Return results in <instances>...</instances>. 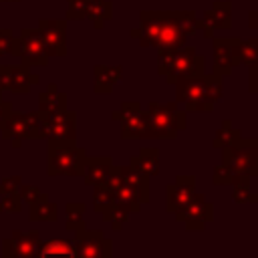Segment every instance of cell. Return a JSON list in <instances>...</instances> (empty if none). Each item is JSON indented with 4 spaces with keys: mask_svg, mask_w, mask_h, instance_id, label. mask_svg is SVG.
<instances>
[{
    "mask_svg": "<svg viewBox=\"0 0 258 258\" xmlns=\"http://www.w3.org/2000/svg\"><path fill=\"white\" fill-rule=\"evenodd\" d=\"M115 202H123L131 212H141V206L149 202V175L131 171L129 165H113L107 179Z\"/></svg>",
    "mask_w": 258,
    "mask_h": 258,
    "instance_id": "obj_3",
    "label": "cell"
},
{
    "mask_svg": "<svg viewBox=\"0 0 258 258\" xmlns=\"http://www.w3.org/2000/svg\"><path fill=\"white\" fill-rule=\"evenodd\" d=\"M10 103H6V101H0V129H2V125H4V121L8 119V115H10Z\"/></svg>",
    "mask_w": 258,
    "mask_h": 258,
    "instance_id": "obj_40",
    "label": "cell"
},
{
    "mask_svg": "<svg viewBox=\"0 0 258 258\" xmlns=\"http://www.w3.org/2000/svg\"><path fill=\"white\" fill-rule=\"evenodd\" d=\"M42 137L48 141H75L77 139V115L73 111L60 109L50 113H40Z\"/></svg>",
    "mask_w": 258,
    "mask_h": 258,
    "instance_id": "obj_10",
    "label": "cell"
},
{
    "mask_svg": "<svg viewBox=\"0 0 258 258\" xmlns=\"http://www.w3.org/2000/svg\"><path fill=\"white\" fill-rule=\"evenodd\" d=\"M240 64H258V38L240 40Z\"/></svg>",
    "mask_w": 258,
    "mask_h": 258,
    "instance_id": "obj_31",
    "label": "cell"
},
{
    "mask_svg": "<svg viewBox=\"0 0 258 258\" xmlns=\"http://www.w3.org/2000/svg\"><path fill=\"white\" fill-rule=\"evenodd\" d=\"M248 24L252 30H258V10H250L248 12Z\"/></svg>",
    "mask_w": 258,
    "mask_h": 258,
    "instance_id": "obj_41",
    "label": "cell"
},
{
    "mask_svg": "<svg viewBox=\"0 0 258 258\" xmlns=\"http://www.w3.org/2000/svg\"><path fill=\"white\" fill-rule=\"evenodd\" d=\"M206 58L196 52L191 46H177L157 50V73L165 77L167 83H177L179 79L198 77L204 73Z\"/></svg>",
    "mask_w": 258,
    "mask_h": 258,
    "instance_id": "obj_4",
    "label": "cell"
},
{
    "mask_svg": "<svg viewBox=\"0 0 258 258\" xmlns=\"http://www.w3.org/2000/svg\"><path fill=\"white\" fill-rule=\"evenodd\" d=\"M139 20V46L157 50L183 46L187 36L202 30V20L196 10H141Z\"/></svg>",
    "mask_w": 258,
    "mask_h": 258,
    "instance_id": "obj_1",
    "label": "cell"
},
{
    "mask_svg": "<svg viewBox=\"0 0 258 258\" xmlns=\"http://www.w3.org/2000/svg\"><path fill=\"white\" fill-rule=\"evenodd\" d=\"M93 187H95V191H93V208H95V212L103 214L109 206H113L115 196H113L111 187L107 185V181H105V183H97V185H93Z\"/></svg>",
    "mask_w": 258,
    "mask_h": 258,
    "instance_id": "obj_30",
    "label": "cell"
},
{
    "mask_svg": "<svg viewBox=\"0 0 258 258\" xmlns=\"http://www.w3.org/2000/svg\"><path fill=\"white\" fill-rule=\"evenodd\" d=\"M145 121H147L149 139H173L187 125L185 111H179L175 103H157V101L147 103Z\"/></svg>",
    "mask_w": 258,
    "mask_h": 258,
    "instance_id": "obj_5",
    "label": "cell"
},
{
    "mask_svg": "<svg viewBox=\"0 0 258 258\" xmlns=\"http://www.w3.org/2000/svg\"><path fill=\"white\" fill-rule=\"evenodd\" d=\"M38 30L44 38L48 56H64L67 54V22L64 20H40Z\"/></svg>",
    "mask_w": 258,
    "mask_h": 258,
    "instance_id": "obj_15",
    "label": "cell"
},
{
    "mask_svg": "<svg viewBox=\"0 0 258 258\" xmlns=\"http://www.w3.org/2000/svg\"><path fill=\"white\" fill-rule=\"evenodd\" d=\"M20 177L18 175H14V177H10V179H4L2 183H0V194H18V187H20Z\"/></svg>",
    "mask_w": 258,
    "mask_h": 258,
    "instance_id": "obj_38",
    "label": "cell"
},
{
    "mask_svg": "<svg viewBox=\"0 0 258 258\" xmlns=\"http://www.w3.org/2000/svg\"><path fill=\"white\" fill-rule=\"evenodd\" d=\"M67 109V95L56 89V85H50L42 95H38V113H50Z\"/></svg>",
    "mask_w": 258,
    "mask_h": 258,
    "instance_id": "obj_23",
    "label": "cell"
},
{
    "mask_svg": "<svg viewBox=\"0 0 258 258\" xmlns=\"http://www.w3.org/2000/svg\"><path fill=\"white\" fill-rule=\"evenodd\" d=\"M75 254L77 256H89V258H109L113 254L111 240L105 238L101 230H79L75 232Z\"/></svg>",
    "mask_w": 258,
    "mask_h": 258,
    "instance_id": "obj_13",
    "label": "cell"
},
{
    "mask_svg": "<svg viewBox=\"0 0 258 258\" xmlns=\"http://www.w3.org/2000/svg\"><path fill=\"white\" fill-rule=\"evenodd\" d=\"M4 200L0 202L2 212H20V196L18 194H2Z\"/></svg>",
    "mask_w": 258,
    "mask_h": 258,
    "instance_id": "obj_36",
    "label": "cell"
},
{
    "mask_svg": "<svg viewBox=\"0 0 258 258\" xmlns=\"http://www.w3.org/2000/svg\"><path fill=\"white\" fill-rule=\"evenodd\" d=\"M2 85L8 87L12 93H28L30 85L38 83V77L30 73V67L20 62L14 67H0Z\"/></svg>",
    "mask_w": 258,
    "mask_h": 258,
    "instance_id": "obj_17",
    "label": "cell"
},
{
    "mask_svg": "<svg viewBox=\"0 0 258 258\" xmlns=\"http://www.w3.org/2000/svg\"><path fill=\"white\" fill-rule=\"evenodd\" d=\"M93 73H95V85H93L95 93L107 95V93H111L113 87L121 81V77H123V67H119V64H117V67L97 64V67L93 69Z\"/></svg>",
    "mask_w": 258,
    "mask_h": 258,
    "instance_id": "obj_21",
    "label": "cell"
},
{
    "mask_svg": "<svg viewBox=\"0 0 258 258\" xmlns=\"http://www.w3.org/2000/svg\"><path fill=\"white\" fill-rule=\"evenodd\" d=\"M113 169V159L111 157H85L83 163V171L81 177L87 185H97V183H105L111 175Z\"/></svg>",
    "mask_w": 258,
    "mask_h": 258,
    "instance_id": "obj_19",
    "label": "cell"
},
{
    "mask_svg": "<svg viewBox=\"0 0 258 258\" xmlns=\"http://www.w3.org/2000/svg\"><path fill=\"white\" fill-rule=\"evenodd\" d=\"M214 40V73L220 77H228L234 67L240 64V40L238 36H224Z\"/></svg>",
    "mask_w": 258,
    "mask_h": 258,
    "instance_id": "obj_12",
    "label": "cell"
},
{
    "mask_svg": "<svg viewBox=\"0 0 258 258\" xmlns=\"http://www.w3.org/2000/svg\"><path fill=\"white\" fill-rule=\"evenodd\" d=\"M222 163L234 173L258 175V139H238L234 145L222 147Z\"/></svg>",
    "mask_w": 258,
    "mask_h": 258,
    "instance_id": "obj_7",
    "label": "cell"
},
{
    "mask_svg": "<svg viewBox=\"0 0 258 258\" xmlns=\"http://www.w3.org/2000/svg\"><path fill=\"white\" fill-rule=\"evenodd\" d=\"M10 54L18 56L20 62L32 67V64H48V52H46V44L44 38L40 34L38 28H24L22 34L18 38L12 40V50Z\"/></svg>",
    "mask_w": 258,
    "mask_h": 258,
    "instance_id": "obj_8",
    "label": "cell"
},
{
    "mask_svg": "<svg viewBox=\"0 0 258 258\" xmlns=\"http://www.w3.org/2000/svg\"><path fill=\"white\" fill-rule=\"evenodd\" d=\"M12 40H14V36L10 34V30L0 28V56L10 54V50H12Z\"/></svg>",
    "mask_w": 258,
    "mask_h": 258,
    "instance_id": "obj_37",
    "label": "cell"
},
{
    "mask_svg": "<svg viewBox=\"0 0 258 258\" xmlns=\"http://www.w3.org/2000/svg\"><path fill=\"white\" fill-rule=\"evenodd\" d=\"M0 2H8V0H0ZM10 2H16V0H10Z\"/></svg>",
    "mask_w": 258,
    "mask_h": 258,
    "instance_id": "obj_42",
    "label": "cell"
},
{
    "mask_svg": "<svg viewBox=\"0 0 258 258\" xmlns=\"http://www.w3.org/2000/svg\"><path fill=\"white\" fill-rule=\"evenodd\" d=\"M121 137L123 139H149L143 109H139V111L121 119Z\"/></svg>",
    "mask_w": 258,
    "mask_h": 258,
    "instance_id": "obj_22",
    "label": "cell"
},
{
    "mask_svg": "<svg viewBox=\"0 0 258 258\" xmlns=\"http://www.w3.org/2000/svg\"><path fill=\"white\" fill-rule=\"evenodd\" d=\"M240 137H242V135H240V131L232 125V121H230V119H224V121H222V127L216 131V135H214V139H212V145H214L216 149H222V147L234 145Z\"/></svg>",
    "mask_w": 258,
    "mask_h": 258,
    "instance_id": "obj_25",
    "label": "cell"
},
{
    "mask_svg": "<svg viewBox=\"0 0 258 258\" xmlns=\"http://www.w3.org/2000/svg\"><path fill=\"white\" fill-rule=\"evenodd\" d=\"M89 18L93 20L95 28H103L105 22L113 18V6H111V2H107V0H91Z\"/></svg>",
    "mask_w": 258,
    "mask_h": 258,
    "instance_id": "obj_27",
    "label": "cell"
},
{
    "mask_svg": "<svg viewBox=\"0 0 258 258\" xmlns=\"http://www.w3.org/2000/svg\"><path fill=\"white\" fill-rule=\"evenodd\" d=\"M18 196H20V200H26L28 204H36V202L46 200V196L38 187H34V185H22V183L18 187Z\"/></svg>",
    "mask_w": 258,
    "mask_h": 258,
    "instance_id": "obj_34",
    "label": "cell"
},
{
    "mask_svg": "<svg viewBox=\"0 0 258 258\" xmlns=\"http://www.w3.org/2000/svg\"><path fill=\"white\" fill-rule=\"evenodd\" d=\"M196 194V177L194 175H177L173 183L165 187V210L169 214H175L181 210L187 200Z\"/></svg>",
    "mask_w": 258,
    "mask_h": 258,
    "instance_id": "obj_16",
    "label": "cell"
},
{
    "mask_svg": "<svg viewBox=\"0 0 258 258\" xmlns=\"http://www.w3.org/2000/svg\"><path fill=\"white\" fill-rule=\"evenodd\" d=\"M69 8H67V18L73 20H83L89 18V10H91V0H67Z\"/></svg>",
    "mask_w": 258,
    "mask_h": 258,
    "instance_id": "obj_32",
    "label": "cell"
},
{
    "mask_svg": "<svg viewBox=\"0 0 258 258\" xmlns=\"http://www.w3.org/2000/svg\"><path fill=\"white\" fill-rule=\"evenodd\" d=\"M87 151L75 141H48V175H81Z\"/></svg>",
    "mask_w": 258,
    "mask_h": 258,
    "instance_id": "obj_6",
    "label": "cell"
},
{
    "mask_svg": "<svg viewBox=\"0 0 258 258\" xmlns=\"http://www.w3.org/2000/svg\"><path fill=\"white\" fill-rule=\"evenodd\" d=\"M232 177H234V171L228 165L218 163L214 167V173H212V183L214 185H230L232 183Z\"/></svg>",
    "mask_w": 258,
    "mask_h": 258,
    "instance_id": "obj_33",
    "label": "cell"
},
{
    "mask_svg": "<svg viewBox=\"0 0 258 258\" xmlns=\"http://www.w3.org/2000/svg\"><path fill=\"white\" fill-rule=\"evenodd\" d=\"M129 214H131V208H129L127 204H123V202H113V206H109L101 216H103V220H105L107 224H111L113 230L119 232V230L125 226V222L129 220Z\"/></svg>",
    "mask_w": 258,
    "mask_h": 258,
    "instance_id": "obj_24",
    "label": "cell"
},
{
    "mask_svg": "<svg viewBox=\"0 0 258 258\" xmlns=\"http://www.w3.org/2000/svg\"><path fill=\"white\" fill-rule=\"evenodd\" d=\"M175 218L185 224V230H198L202 232L206 224L214 222V204L208 202L202 194H194L187 204L175 212Z\"/></svg>",
    "mask_w": 258,
    "mask_h": 258,
    "instance_id": "obj_11",
    "label": "cell"
},
{
    "mask_svg": "<svg viewBox=\"0 0 258 258\" xmlns=\"http://www.w3.org/2000/svg\"><path fill=\"white\" fill-rule=\"evenodd\" d=\"M58 218V206L42 200V202H36V204H30V220L32 222H54Z\"/></svg>",
    "mask_w": 258,
    "mask_h": 258,
    "instance_id": "obj_26",
    "label": "cell"
},
{
    "mask_svg": "<svg viewBox=\"0 0 258 258\" xmlns=\"http://www.w3.org/2000/svg\"><path fill=\"white\" fill-rule=\"evenodd\" d=\"M129 169L137 173H145L149 177L157 175L159 171V151L155 147H141L137 155L129 159Z\"/></svg>",
    "mask_w": 258,
    "mask_h": 258,
    "instance_id": "obj_20",
    "label": "cell"
},
{
    "mask_svg": "<svg viewBox=\"0 0 258 258\" xmlns=\"http://www.w3.org/2000/svg\"><path fill=\"white\" fill-rule=\"evenodd\" d=\"M2 135L12 141V147H20L24 139L42 137L40 113H10L2 125Z\"/></svg>",
    "mask_w": 258,
    "mask_h": 258,
    "instance_id": "obj_9",
    "label": "cell"
},
{
    "mask_svg": "<svg viewBox=\"0 0 258 258\" xmlns=\"http://www.w3.org/2000/svg\"><path fill=\"white\" fill-rule=\"evenodd\" d=\"M248 91L252 95H258V64L250 67V81H248Z\"/></svg>",
    "mask_w": 258,
    "mask_h": 258,
    "instance_id": "obj_39",
    "label": "cell"
},
{
    "mask_svg": "<svg viewBox=\"0 0 258 258\" xmlns=\"http://www.w3.org/2000/svg\"><path fill=\"white\" fill-rule=\"evenodd\" d=\"M38 256H48V254H69V256H77L75 254V242L69 240H48L44 244H38L36 248Z\"/></svg>",
    "mask_w": 258,
    "mask_h": 258,
    "instance_id": "obj_28",
    "label": "cell"
},
{
    "mask_svg": "<svg viewBox=\"0 0 258 258\" xmlns=\"http://www.w3.org/2000/svg\"><path fill=\"white\" fill-rule=\"evenodd\" d=\"M202 30L206 38H212L216 30H230L232 28V2L218 0L202 14Z\"/></svg>",
    "mask_w": 258,
    "mask_h": 258,
    "instance_id": "obj_14",
    "label": "cell"
},
{
    "mask_svg": "<svg viewBox=\"0 0 258 258\" xmlns=\"http://www.w3.org/2000/svg\"><path fill=\"white\" fill-rule=\"evenodd\" d=\"M40 244L36 230L30 232H12L10 240H4V256H34Z\"/></svg>",
    "mask_w": 258,
    "mask_h": 258,
    "instance_id": "obj_18",
    "label": "cell"
},
{
    "mask_svg": "<svg viewBox=\"0 0 258 258\" xmlns=\"http://www.w3.org/2000/svg\"><path fill=\"white\" fill-rule=\"evenodd\" d=\"M232 200L236 204H256L258 194H252L250 187H232Z\"/></svg>",
    "mask_w": 258,
    "mask_h": 258,
    "instance_id": "obj_35",
    "label": "cell"
},
{
    "mask_svg": "<svg viewBox=\"0 0 258 258\" xmlns=\"http://www.w3.org/2000/svg\"><path fill=\"white\" fill-rule=\"evenodd\" d=\"M175 85V101L185 107V113L196 111H212L214 105L222 99L224 91V77L212 73V75H198L179 79Z\"/></svg>",
    "mask_w": 258,
    "mask_h": 258,
    "instance_id": "obj_2",
    "label": "cell"
},
{
    "mask_svg": "<svg viewBox=\"0 0 258 258\" xmlns=\"http://www.w3.org/2000/svg\"><path fill=\"white\" fill-rule=\"evenodd\" d=\"M67 210V230L69 232H79L85 228L83 214H85V204L83 202H69L64 206Z\"/></svg>",
    "mask_w": 258,
    "mask_h": 258,
    "instance_id": "obj_29",
    "label": "cell"
}]
</instances>
